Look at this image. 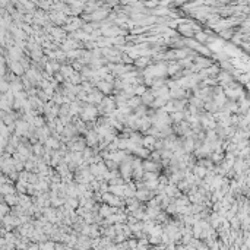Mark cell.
Here are the masks:
<instances>
[{"mask_svg": "<svg viewBox=\"0 0 250 250\" xmlns=\"http://www.w3.org/2000/svg\"><path fill=\"white\" fill-rule=\"evenodd\" d=\"M98 142H99V138L95 132H88V133H86V145H88V146H94V145H97Z\"/></svg>", "mask_w": 250, "mask_h": 250, "instance_id": "3957f363", "label": "cell"}, {"mask_svg": "<svg viewBox=\"0 0 250 250\" xmlns=\"http://www.w3.org/2000/svg\"><path fill=\"white\" fill-rule=\"evenodd\" d=\"M133 154L135 155H138V156H140V158H148V156H149V151H148L146 148H136V149H135L133 151Z\"/></svg>", "mask_w": 250, "mask_h": 250, "instance_id": "30bf717a", "label": "cell"}, {"mask_svg": "<svg viewBox=\"0 0 250 250\" xmlns=\"http://www.w3.org/2000/svg\"><path fill=\"white\" fill-rule=\"evenodd\" d=\"M183 117H184L183 111H174L173 114H171L170 119H173L174 121H180V123H181V121H183Z\"/></svg>", "mask_w": 250, "mask_h": 250, "instance_id": "2e32d148", "label": "cell"}, {"mask_svg": "<svg viewBox=\"0 0 250 250\" xmlns=\"http://www.w3.org/2000/svg\"><path fill=\"white\" fill-rule=\"evenodd\" d=\"M208 40H209V35H208V32H203V31L196 32V40H195V41H197L199 44H201V43H206Z\"/></svg>", "mask_w": 250, "mask_h": 250, "instance_id": "7c38bea8", "label": "cell"}, {"mask_svg": "<svg viewBox=\"0 0 250 250\" xmlns=\"http://www.w3.org/2000/svg\"><path fill=\"white\" fill-rule=\"evenodd\" d=\"M97 86H98V89L101 91V94H110L113 84H108L105 80H98V82H97Z\"/></svg>", "mask_w": 250, "mask_h": 250, "instance_id": "277c9868", "label": "cell"}, {"mask_svg": "<svg viewBox=\"0 0 250 250\" xmlns=\"http://www.w3.org/2000/svg\"><path fill=\"white\" fill-rule=\"evenodd\" d=\"M221 35H222V38H227V40H230V38H232V31L231 29H224V31H221Z\"/></svg>", "mask_w": 250, "mask_h": 250, "instance_id": "d6986e66", "label": "cell"}, {"mask_svg": "<svg viewBox=\"0 0 250 250\" xmlns=\"http://www.w3.org/2000/svg\"><path fill=\"white\" fill-rule=\"evenodd\" d=\"M12 69H13L15 73H19V75L22 73V67L19 66V63H13V66H12Z\"/></svg>", "mask_w": 250, "mask_h": 250, "instance_id": "7402d4cb", "label": "cell"}, {"mask_svg": "<svg viewBox=\"0 0 250 250\" xmlns=\"http://www.w3.org/2000/svg\"><path fill=\"white\" fill-rule=\"evenodd\" d=\"M170 91V97L171 98H176V99H183L184 98V89H181V88H179V86H176V88H173V89H168Z\"/></svg>", "mask_w": 250, "mask_h": 250, "instance_id": "5b68a950", "label": "cell"}, {"mask_svg": "<svg viewBox=\"0 0 250 250\" xmlns=\"http://www.w3.org/2000/svg\"><path fill=\"white\" fill-rule=\"evenodd\" d=\"M60 72H62L63 79H64V78H67V79H69V78L72 76V73H73L75 70L72 69V66H62V67H60Z\"/></svg>", "mask_w": 250, "mask_h": 250, "instance_id": "8fae6325", "label": "cell"}, {"mask_svg": "<svg viewBox=\"0 0 250 250\" xmlns=\"http://www.w3.org/2000/svg\"><path fill=\"white\" fill-rule=\"evenodd\" d=\"M47 145L48 146H51V148H59V142L56 140V139H47Z\"/></svg>", "mask_w": 250, "mask_h": 250, "instance_id": "44dd1931", "label": "cell"}, {"mask_svg": "<svg viewBox=\"0 0 250 250\" xmlns=\"http://www.w3.org/2000/svg\"><path fill=\"white\" fill-rule=\"evenodd\" d=\"M98 114V110L92 105H86V108H84V111H82V120L84 121H89V120H94L95 117Z\"/></svg>", "mask_w": 250, "mask_h": 250, "instance_id": "6da1fadb", "label": "cell"}, {"mask_svg": "<svg viewBox=\"0 0 250 250\" xmlns=\"http://www.w3.org/2000/svg\"><path fill=\"white\" fill-rule=\"evenodd\" d=\"M195 50H196L197 53L205 54V56H209V54H211V51H209V50L206 48V47H203V45H202V44H199V45H197V47H196V48H195Z\"/></svg>", "mask_w": 250, "mask_h": 250, "instance_id": "ac0fdd59", "label": "cell"}, {"mask_svg": "<svg viewBox=\"0 0 250 250\" xmlns=\"http://www.w3.org/2000/svg\"><path fill=\"white\" fill-rule=\"evenodd\" d=\"M160 3H156V2H148V3H145L143 6H146V8H154V6H158Z\"/></svg>", "mask_w": 250, "mask_h": 250, "instance_id": "603a6c76", "label": "cell"}, {"mask_svg": "<svg viewBox=\"0 0 250 250\" xmlns=\"http://www.w3.org/2000/svg\"><path fill=\"white\" fill-rule=\"evenodd\" d=\"M155 142H156L155 138L148 135V136H145V139L140 140V145H142L143 148H146L148 151H149V149H154V148H155Z\"/></svg>", "mask_w": 250, "mask_h": 250, "instance_id": "7a4b0ae2", "label": "cell"}, {"mask_svg": "<svg viewBox=\"0 0 250 250\" xmlns=\"http://www.w3.org/2000/svg\"><path fill=\"white\" fill-rule=\"evenodd\" d=\"M206 173H208V171H206L205 167L197 165V167H195V173H193V176H195V177H205Z\"/></svg>", "mask_w": 250, "mask_h": 250, "instance_id": "4fadbf2b", "label": "cell"}, {"mask_svg": "<svg viewBox=\"0 0 250 250\" xmlns=\"http://www.w3.org/2000/svg\"><path fill=\"white\" fill-rule=\"evenodd\" d=\"M193 146H195V142H193V139H187V140H184V148L183 151L184 152H190L193 149Z\"/></svg>", "mask_w": 250, "mask_h": 250, "instance_id": "e0dca14e", "label": "cell"}, {"mask_svg": "<svg viewBox=\"0 0 250 250\" xmlns=\"http://www.w3.org/2000/svg\"><path fill=\"white\" fill-rule=\"evenodd\" d=\"M217 82H221V84H222V86H225V85H230V84L232 82V79H231V76L228 75L227 72H221Z\"/></svg>", "mask_w": 250, "mask_h": 250, "instance_id": "8992f818", "label": "cell"}, {"mask_svg": "<svg viewBox=\"0 0 250 250\" xmlns=\"http://www.w3.org/2000/svg\"><path fill=\"white\" fill-rule=\"evenodd\" d=\"M69 79L72 80V84H73V85H78V84H80V82H82L80 73H78V72H73V73H72V76L69 78Z\"/></svg>", "mask_w": 250, "mask_h": 250, "instance_id": "9a60e30c", "label": "cell"}, {"mask_svg": "<svg viewBox=\"0 0 250 250\" xmlns=\"http://www.w3.org/2000/svg\"><path fill=\"white\" fill-rule=\"evenodd\" d=\"M136 196H138L140 201H145V199L148 197V192L146 190H139V192L136 193Z\"/></svg>", "mask_w": 250, "mask_h": 250, "instance_id": "ffe728a7", "label": "cell"}, {"mask_svg": "<svg viewBox=\"0 0 250 250\" xmlns=\"http://www.w3.org/2000/svg\"><path fill=\"white\" fill-rule=\"evenodd\" d=\"M145 92H146V88H145V86H143V85L135 86V89H133V94H135V97H139V98H140V97H142V95L145 94Z\"/></svg>", "mask_w": 250, "mask_h": 250, "instance_id": "5bb4252c", "label": "cell"}, {"mask_svg": "<svg viewBox=\"0 0 250 250\" xmlns=\"http://www.w3.org/2000/svg\"><path fill=\"white\" fill-rule=\"evenodd\" d=\"M155 99V97L152 95V92L149 91V92H145V94L142 95V98H140V103H143L145 105H151V103Z\"/></svg>", "mask_w": 250, "mask_h": 250, "instance_id": "ba28073f", "label": "cell"}, {"mask_svg": "<svg viewBox=\"0 0 250 250\" xmlns=\"http://www.w3.org/2000/svg\"><path fill=\"white\" fill-rule=\"evenodd\" d=\"M179 70H180L179 62H171V63H168V66H167V73H168L170 76L176 75V73H177Z\"/></svg>", "mask_w": 250, "mask_h": 250, "instance_id": "52a82bcc", "label": "cell"}, {"mask_svg": "<svg viewBox=\"0 0 250 250\" xmlns=\"http://www.w3.org/2000/svg\"><path fill=\"white\" fill-rule=\"evenodd\" d=\"M133 63H135V66H138V67H145V66H148L149 64V57H138L136 60H133Z\"/></svg>", "mask_w": 250, "mask_h": 250, "instance_id": "9c48e42d", "label": "cell"}]
</instances>
